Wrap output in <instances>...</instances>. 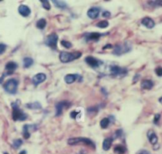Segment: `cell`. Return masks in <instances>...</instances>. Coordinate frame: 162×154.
Masks as SVG:
<instances>
[{
    "instance_id": "41",
    "label": "cell",
    "mask_w": 162,
    "mask_h": 154,
    "mask_svg": "<svg viewBox=\"0 0 162 154\" xmlns=\"http://www.w3.org/2000/svg\"><path fill=\"white\" fill-rule=\"evenodd\" d=\"M137 154H150V153L148 151H146V150H142V151H140Z\"/></svg>"
},
{
    "instance_id": "19",
    "label": "cell",
    "mask_w": 162,
    "mask_h": 154,
    "mask_svg": "<svg viewBox=\"0 0 162 154\" xmlns=\"http://www.w3.org/2000/svg\"><path fill=\"white\" fill-rule=\"evenodd\" d=\"M78 77H80L78 74H67L64 77V81L67 84H72L77 81Z\"/></svg>"
},
{
    "instance_id": "22",
    "label": "cell",
    "mask_w": 162,
    "mask_h": 154,
    "mask_svg": "<svg viewBox=\"0 0 162 154\" xmlns=\"http://www.w3.org/2000/svg\"><path fill=\"white\" fill-rule=\"evenodd\" d=\"M25 107L30 109H41V105L39 102H33V103H27L25 105Z\"/></svg>"
},
{
    "instance_id": "15",
    "label": "cell",
    "mask_w": 162,
    "mask_h": 154,
    "mask_svg": "<svg viewBox=\"0 0 162 154\" xmlns=\"http://www.w3.org/2000/svg\"><path fill=\"white\" fill-rule=\"evenodd\" d=\"M142 24L148 29H153L155 26L154 21L150 17H145L144 18H142Z\"/></svg>"
},
{
    "instance_id": "9",
    "label": "cell",
    "mask_w": 162,
    "mask_h": 154,
    "mask_svg": "<svg viewBox=\"0 0 162 154\" xmlns=\"http://www.w3.org/2000/svg\"><path fill=\"white\" fill-rule=\"evenodd\" d=\"M85 62L91 68H97L99 67L101 64H103V62L99 60V59L95 58L92 56H88L85 58Z\"/></svg>"
},
{
    "instance_id": "28",
    "label": "cell",
    "mask_w": 162,
    "mask_h": 154,
    "mask_svg": "<svg viewBox=\"0 0 162 154\" xmlns=\"http://www.w3.org/2000/svg\"><path fill=\"white\" fill-rule=\"evenodd\" d=\"M108 26H109V23H108V21L106 20L100 21V22H99V23L96 24L97 27H99V28L101 29L106 28Z\"/></svg>"
},
{
    "instance_id": "38",
    "label": "cell",
    "mask_w": 162,
    "mask_h": 154,
    "mask_svg": "<svg viewBox=\"0 0 162 154\" xmlns=\"http://www.w3.org/2000/svg\"><path fill=\"white\" fill-rule=\"evenodd\" d=\"M103 16L104 18H109V17H111V13H110L109 11H104L103 13Z\"/></svg>"
},
{
    "instance_id": "5",
    "label": "cell",
    "mask_w": 162,
    "mask_h": 154,
    "mask_svg": "<svg viewBox=\"0 0 162 154\" xmlns=\"http://www.w3.org/2000/svg\"><path fill=\"white\" fill-rule=\"evenodd\" d=\"M130 50H131V46L128 44V42L124 44H119V45L118 44V45L114 46L113 54L114 55L119 56V55H122V54H125V53L130 51Z\"/></svg>"
},
{
    "instance_id": "31",
    "label": "cell",
    "mask_w": 162,
    "mask_h": 154,
    "mask_svg": "<svg viewBox=\"0 0 162 154\" xmlns=\"http://www.w3.org/2000/svg\"><path fill=\"white\" fill-rule=\"evenodd\" d=\"M61 44L64 47H65L67 49H69V48H71L72 46V44L69 41H66V40H62L61 42Z\"/></svg>"
},
{
    "instance_id": "20",
    "label": "cell",
    "mask_w": 162,
    "mask_h": 154,
    "mask_svg": "<svg viewBox=\"0 0 162 154\" xmlns=\"http://www.w3.org/2000/svg\"><path fill=\"white\" fill-rule=\"evenodd\" d=\"M18 68V64L14 62H9L6 64L5 69L8 72H13Z\"/></svg>"
},
{
    "instance_id": "11",
    "label": "cell",
    "mask_w": 162,
    "mask_h": 154,
    "mask_svg": "<svg viewBox=\"0 0 162 154\" xmlns=\"http://www.w3.org/2000/svg\"><path fill=\"white\" fill-rule=\"evenodd\" d=\"M147 137L149 139L150 144L153 145V149H154L155 146L157 145V142H158V137H157L156 133L153 129H150L147 132Z\"/></svg>"
},
{
    "instance_id": "1",
    "label": "cell",
    "mask_w": 162,
    "mask_h": 154,
    "mask_svg": "<svg viewBox=\"0 0 162 154\" xmlns=\"http://www.w3.org/2000/svg\"><path fill=\"white\" fill-rule=\"evenodd\" d=\"M11 107H12V118L14 121H22L27 119V114L21 109L18 101L11 103Z\"/></svg>"
},
{
    "instance_id": "8",
    "label": "cell",
    "mask_w": 162,
    "mask_h": 154,
    "mask_svg": "<svg viewBox=\"0 0 162 154\" xmlns=\"http://www.w3.org/2000/svg\"><path fill=\"white\" fill-rule=\"evenodd\" d=\"M71 106V103L68 101H62L56 105V117H59L63 113L64 109L69 108Z\"/></svg>"
},
{
    "instance_id": "32",
    "label": "cell",
    "mask_w": 162,
    "mask_h": 154,
    "mask_svg": "<svg viewBox=\"0 0 162 154\" xmlns=\"http://www.w3.org/2000/svg\"><path fill=\"white\" fill-rule=\"evenodd\" d=\"M160 119H161V114L160 113H157V114H155L154 118H153V123L155 125H158L160 121Z\"/></svg>"
},
{
    "instance_id": "34",
    "label": "cell",
    "mask_w": 162,
    "mask_h": 154,
    "mask_svg": "<svg viewBox=\"0 0 162 154\" xmlns=\"http://www.w3.org/2000/svg\"><path fill=\"white\" fill-rule=\"evenodd\" d=\"M7 50V45L3 43H0V54H3Z\"/></svg>"
},
{
    "instance_id": "17",
    "label": "cell",
    "mask_w": 162,
    "mask_h": 154,
    "mask_svg": "<svg viewBox=\"0 0 162 154\" xmlns=\"http://www.w3.org/2000/svg\"><path fill=\"white\" fill-rule=\"evenodd\" d=\"M154 85V83L153 81L150 79H144L142 80V82H141V87L143 90H151Z\"/></svg>"
},
{
    "instance_id": "40",
    "label": "cell",
    "mask_w": 162,
    "mask_h": 154,
    "mask_svg": "<svg viewBox=\"0 0 162 154\" xmlns=\"http://www.w3.org/2000/svg\"><path fill=\"white\" fill-rule=\"evenodd\" d=\"M140 77V75L139 74H136L135 76H134V83H136V82L138 81V79H139Z\"/></svg>"
},
{
    "instance_id": "2",
    "label": "cell",
    "mask_w": 162,
    "mask_h": 154,
    "mask_svg": "<svg viewBox=\"0 0 162 154\" xmlns=\"http://www.w3.org/2000/svg\"><path fill=\"white\" fill-rule=\"evenodd\" d=\"M82 56V53L80 51L76 52H66L62 51L60 54V60L61 62L63 63H68V62H72L76 59H78L79 58H80Z\"/></svg>"
},
{
    "instance_id": "29",
    "label": "cell",
    "mask_w": 162,
    "mask_h": 154,
    "mask_svg": "<svg viewBox=\"0 0 162 154\" xmlns=\"http://www.w3.org/2000/svg\"><path fill=\"white\" fill-rule=\"evenodd\" d=\"M22 143L23 142L22 139H16V140L13 141V147L14 149H18V148H20Z\"/></svg>"
},
{
    "instance_id": "33",
    "label": "cell",
    "mask_w": 162,
    "mask_h": 154,
    "mask_svg": "<svg viewBox=\"0 0 162 154\" xmlns=\"http://www.w3.org/2000/svg\"><path fill=\"white\" fill-rule=\"evenodd\" d=\"M155 73L158 77H162V67L158 66L155 69Z\"/></svg>"
},
{
    "instance_id": "13",
    "label": "cell",
    "mask_w": 162,
    "mask_h": 154,
    "mask_svg": "<svg viewBox=\"0 0 162 154\" xmlns=\"http://www.w3.org/2000/svg\"><path fill=\"white\" fill-rule=\"evenodd\" d=\"M37 126L36 125H25L23 126V136L25 139H29L30 137V129H33V130H37Z\"/></svg>"
},
{
    "instance_id": "3",
    "label": "cell",
    "mask_w": 162,
    "mask_h": 154,
    "mask_svg": "<svg viewBox=\"0 0 162 154\" xmlns=\"http://www.w3.org/2000/svg\"><path fill=\"white\" fill-rule=\"evenodd\" d=\"M68 144L70 145H76L84 144L88 146L91 147V149H95V145L91 139L87 137H72L68 140Z\"/></svg>"
},
{
    "instance_id": "37",
    "label": "cell",
    "mask_w": 162,
    "mask_h": 154,
    "mask_svg": "<svg viewBox=\"0 0 162 154\" xmlns=\"http://www.w3.org/2000/svg\"><path fill=\"white\" fill-rule=\"evenodd\" d=\"M79 113H80V112H77V111H72L71 113H70V117L72 119H76Z\"/></svg>"
},
{
    "instance_id": "25",
    "label": "cell",
    "mask_w": 162,
    "mask_h": 154,
    "mask_svg": "<svg viewBox=\"0 0 162 154\" xmlns=\"http://www.w3.org/2000/svg\"><path fill=\"white\" fill-rule=\"evenodd\" d=\"M23 63H24V67L25 68H30L33 64V60L31 58L26 57V58L23 59Z\"/></svg>"
},
{
    "instance_id": "27",
    "label": "cell",
    "mask_w": 162,
    "mask_h": 154,
    "mask_svg": "<svg viewBox=\"0 0 162 154\" xmlns=\"http://www.w3.org/2000/svg\"><path fill=\"white\" fill-rule=\"evenodd\" d=\"M148 4L153 7H162V0H155V1H148Z\"/></svg>"
},
{
    "instance_id": "6",
    "label": "cell",
    "mask_w": 162,
    "mask_h": 154,
    "mask_svg": "<svg viewBox=\"0 0 162 154\" xmlns=\"http://www.w3.org/2000/svg\"><path fill=\"white\" fill-rule=\"evenodd\" d=\"M57 42H58V35L56 33H52L48 35L46 39V46H49L53 50H56L57 48Z\"/></svg>"
},
{
    "instance_id": "42",
    "label": "cell",
    "mask_w": 162,
    "mask_h": 154,
    "mask_svg": "<svg viewBox=\"0 0 162 154\" xmlns=\"http://www.w3.org/2000/svg\"><path fill=\"white\" fill-rule=\"evenodd\" d=\"M19 154H27V152L25 151V150H22V151H21L19 153Z\"/></svg>"
},
{
    "instance_id": "36",
    "label": "cell",
    "mask_w": 162,
    "mask_h": 154,
    "mask_svg": "<svg viewBox=\"0 0 162 154\" xmlns=\"http://www.w3.org/2000/svg\"><path fill=\"white\" fill-rule=\"evenodd\" d=\"M122 134H123V131H122V129H118L116 132H115V137H121L122 136Z\"/></svg>"
},
{
    "instance_id": "26",
    "label": "cell",
    "mask_w": 162,
    "mask_h": 154,
    "mask_svg": "<svg viewBox=\"0 0 162 154\" xmlns=\"http://www.w3.org/2000/svg\"><path fill=\"white\" fill-rule=\"evenodd\" d=\"M52 2L56 7L60 8V9H64L65 7H67V4L64 1H55V0H53Z\"/></svg>"
},
{
    "instance_id": "23",
    "label": "cell",
    "mask_w": 162,
    "mask_h": 154,
    "mask_svg": "<svg viewBox=\"0 0 162 154\" xmlns=\"http://www.w3.org/2000/svg\"><path fill=\"white\" fill-rule=\"evenodd\" d=\"M46 20L45 18H41L37 22V24H36V26H37V28H38L39 30H43L45 29V27L46 26Z\"/></svg>"
},
{
    "instance_id": "44",
    "label": "cell",
    "mask_w": 162,
    "mask_h": 154,
    "mask_svg": "<svg viewBox=\"0 0 162 154\" xmlns=\"http://www.w3.org/2000/svg\"><path fill=\"white\" fill-rule=\"evenodd\" d=\"M3 154H9V153H4Z\"/></svg>"
},
{
    "instance_id": "10",
    "label": "cell",
    "mask_w": 162,
    "mask_h": 154,
    "mask_svg": "<svg viewBox=\"0 0 162 154\" xmlns=\"http://www.w3.org/2000/svg\"><path fill=\"white\" fill-rule=\"evenodd\" d=\"M110 71L113 76H118V75H125L127 74V69L125 68H122L118 66H111L110 68Z\"/></svg>"
},
{
    "instance_id": "30",
    "label": "cell",
    "mask_w": 162,
    "mask_h": 154,
    "mask_svg": "<svg viewBox=\"0 0 162 154\" xmlns=\"http://www.w3.org/2000/svg\"><path fill=\"white\" fill-rule=\"evenodd\" d=\"M41 3L42 4L43 8H45L46 10H49L51 9V5L48 1H47V0H41Z\"/></svg>"
},
{
    "instance_id": "4",
    "label": "cell",
    "mask_w": 162,
    "mask_h": 154,
    "mask_svg": "<svg viewBox=\"0 0 162 154\" xmlns=\"http://www.w3.org/2000/svg\"><path fill=\"white\" fill-rule=\"evenodd\" d=\"M18 81L14 78H10L8 79L7 82L4 83L3 88L4 90L10 94H15L17 91H18Z\"/></svg>"
},
{
    "instance_id": "21",
    "label": "cell",
    "mask_w": 162,
    "mask_h": 154,
    "mask_svg": "<svg viewBox=\"0 0 162 154\" xmlns=\"http://www.w3.org/2000/svg\"><path fill=\"white\" fill-rule=\"evenodd\" d=\"M127 152V148L122 145H117L114 148V153L115 154H125Z\"/></svg>"
},
{
    "instance_id": "43",
    "label": "cell",
    "mask_w": 162,
    "mask_h": 154,
    "mask_svg": "<svg viewBox=\"0 0 162 154\" xmlns=\"http://www.w3.org/2000/svg\"><path fill=\"white\" fill-rule=\"evenodd\" d=\"M159 102L161 103V104H162V97H161V98H159Z\"/></svg>"
},
{
    "instance_id": "7",
    "label": "cell",
    "mask_w": 162,
    "mask_h": 154,
    "mask_svg": "<svg viewBox=\"0 0 162 154\" xmlns=\"http://www.w3.org/2000/svg\"><path fill=\"white\" fill-rule=\"evenodd\" d=\"M107 34L106 33L101 34L99 32H91V33H85L84 34V39L86 40V42L89 41H95L97 42L102 36Z\"/></svg>"
},
{
    "instance_id": "16",
    "label": "cell",
    "mask_w": 162,
    "mask_h": 154,
    "mask_svg": "<svg viewBox=\"0 0 162 154\" xmlns=\"http://www.w3.org/2000/svg\"><path fill=\"white\" fill-rule=\"evenodd\" d=\"M18 12L23 17H28L30 15L31 10L28 6L22 4V5H20L18 7Z\"/></svg>"
},
{
    "instance_id": "12",
    "label": "cell",
    "mask_w": 162,
    "mask_h": 154,
    "mask_svg": "<svg viewBox=\"0 0 162 154\" xmlns=\"http://www.w3.org/2000/svg\"><path fill=\"white\" fill-rule=\"evenodd\" d=\"M47 78L46 74H43V73H39V74H37L36 75H34L33 77V79H32V82H33V85H39L40 83H42L43 82H45Z\"/></svg>"
},
{
    "instance_id": "35",
    "label": "cell",
    "mask_w": 162,
    "mask_h": 154,
    "mask_svg": "<svg viewBox=\"0 0 162 154\" xmlns=\"http://www.w3.org/2000/svg\"><path fill=\"white\" fill-rule=\"evenodd\" d=\"M88 113H94V112H95V113H97L98 111H99V108L98 107H96V106H95V107H90V108H88Z\"/></svg>"
},
{
    "instance_id": "18",
    "label": "cell",
    "mask_w": 162,
    "mask_h": 154,
    "mask_svg": "<svg viewBox=\"0 0 162 154\" xmlns=\"http://www.w3.org/2000/svg\"><path fill=\"white\" fill-rule=\"evenodd\" d=\"M113 141H114L113 137H107V138L105 139L103 142V150L108 151L111 147Z\"/></svg>"
},
{
    "instance_id": "39",
    "label": "cell",
    "mask_w": 162,
    "mask_h": 154,
    "mask_svg": "<svg viewBox=\"0 0 162 154\" xmlns=\"http://www.w3.org/2000/svg\"><path fill=\"white\" fill-rule=\"evenodd\" d=\"M111 48H114V46H112L111 44H108V45H106V46H104V47H103V50L111 49Z\"/></svg>"
},
{
    "instance_id": "14",
    "label": "cell",
    "mask_w": 162,
    "mask_h": 154,
    "mask_svg": "<svg viewBox=\"0 0 162 154\" xmlns=\"http://www.w3.org/2000/svg\"><path fill=\"white\" fill-rule=\"evenodd\" d=\"M101 9L99 7H91L88 11V16L91 19H95L99 17Z\"/></svg>"
},
{
    "instance_id": "24",
    "label": "cell",
    "mask_w": 162,
    "mask_h": 154,
    "mask_svg": "<svg viewBox=\"0 0 162 154\" xmlns=\"http://www.w3.org/2000/svg\"><path fill=\"white\" fill-rule=\"evenodd\" d=\"M110 123H111V120L109 118H104L100 121V127L102 128H106L109 126Z\"/></svg>"
}]
</instances>
